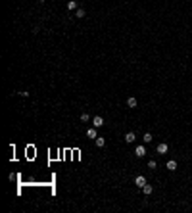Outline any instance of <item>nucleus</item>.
Instances as JSON below:
<instances>
[{
  "instance_id": "1",
  "label": "nucleus",
  "mask_w": 192,
  "mask_h": 213,
  "mask_svg": "<svg viewBox=\"0 0 192 213\" xmlns=\"http://www.w3.org/2000/svg\"><path fill=\"white\" fill-rule=\"evenodd\" d=\"M156 152H158V154H161V155H165L167 152H169V146H167L165 142H161V144H158V146H156Z\"/></svg>"
},
{
  "instance_id": "2",
  "label": "nucleus",
  "mask_w": 192,
  "mask_h": 213,
  "mask_svg": "<svg viewBox=\"0 0 192 213\" xmlns=\"http://www.w3.org/2000/svg\"><path fill=\"white\" fill-rule=\"evenodd\" d=\"M92 125H94L96 129L104 127V117H102V115H96V117H92Z\"/></svg>"
},
{
  "instance_id": "3",
  "label": "nucleus",
  "mask_w": 192,
  "mask_h": 213,
  "mask_svg": "<svg viewBox=\"0 0 192 213\" xmlns=\"http://www.w3.org/2000/svg\"><path fill=\"white\" fill-rule=\"evenodd\" d=\"M134 155H136V157H144V155H146V146H136V148H134Z\"/></svg>"
},
{
  "instance_id": "4",
  "label": "nucleus",
  "mask_w": 192,
  "mask_h": 213,
  "mask_svg": "<svg viewBox=\"0 0 192 213\" xmlns=\"http://www.w3.org/2000/svg\"><path fill=\"white\" fill-rule=\"evenodd\" d=\"M134 184H136L138 188H142L144 184H146V179H144L142 175H138V177H134Z\"/></svg>"
},
{
  "instance_id": "5",
  "label": "nucleus",
  "mask_w": 192,
  "mask_h": 213,
  "mask_svg": "<svg viewBox=\"0 0 192 213\" xmlns=\"http://www.w3.org/2000/svg\"><path fill=\"white\" fill-rule=\"evenodd\" d=\"M87 136H89V138H96V136H98L96 127H89V129H87Z\"/></svg>"
},
{
  "instance_id": "6",
  "label": "nucleus",
  "mask_w": 192,
  "mask_h": 213,
  "mask_svg": "<svg viewBox=\"0 0 192 213\" xmlns=\"http://www.w3.org/2000/svg\"><path fill=\"white\" fill-rule=\"evenodd\" d=\"M134 138H136V136H134V133H133V131H129L127 135H125V142H129V144H133V142H134Z\"/></svg>"
},
{
  "instance_id": "7",
  "label": "nucleus",
  "mask_w": 192,
  "mask_h": 213,
  "mask_svg": "<svg viewBox=\"0 0 192 213\" xmlns=\"http://www.w3.org/2000/svg\"><path fill=\"white\" fill-rule=\"evenodd\" d=\"M85 15H87V12H85L83 8H77V10H75V17H79V19H83Z\"/></svg>"
},
{
  "instance_id": "8",
  "label": "nucleus",
  "mask_w": 192,
  "mask_h": 213,
  "mask_svg": "<svg viewBox=\"0 0 192 213\" xmlns=\"http://www.w3.org/2000/svg\"><path fill=\"white\" fill-rule=\"evenodd\" d=\"M94 142H96V146H98V148H104V144H106L104 136H96V138H94Z\"/></svg>"
},
{
  "instance_id": "9",
  "label": "nucleus",
  "mask_w": 192,
  "mask_h": 213,
  "mask_svg": "<svg viewBox=\"0 0 192 213\" xmlns=\"http://www.w3.org/2000/svg\"><path fill=\"white\" fill-rule=\"evenodd\" d=\"M142 192L146 194V196H150V194L154 192V188H152V186H150V184H148V182H146V184H144V186H142Z\"/></svg>"
},
{
  "instance_id": "10",
  "label": "nucleus",
  "mask_w": 192,
  "mask_h": 213,
  "mask_svg": "<svg viewBox=\"0 0 192 213\" xmlns=\"http://www.w3.org/2000/svg\"><path fill=\"white\" fill-rule=\"evenodd\" d=\"M77 6H79V4H77V0H69V2H67V10H71V12L77 10Z\"/></svg>"
},
{
  "instance_id": "11",
  "label": "nucleus",
  "mask_w": 192,
  "mask_h": 213,
  "mask_svg": "<svg viewBox=\"0 0 192 213\" xmlns=\"http://www.w3.org/2000/svg\"><path fill=\"white\" fill-rule=\"evenodd\" d=\"M165 167L169 169V171H175V169H177V161H175V159H171V161H167Z\"/></svg>"
},
{
  "instance_id": "12",
  "label": "nucleus",
  "mask_w": 192,
  "mask_h": 213,
  "mask_svg": "<svg viewBox=\"0 0 192 213\" xmlns=\"http://www.w3.org/2000/svg\"><path fill=\"white\" fill-rule=\"evenodd\" d=\"M136 104H138V102H136V98H133V96L127 100V106H129V108H136Z\"/></svg>"
},
{
  "instance_id": "13",
  "label": "nucleus",
  "mask_w": 192,
  "mask_h": 213,
  "mask_svg": "<svg viewBox=\"0 0 192 213\" xmlns=\"http://www.w3.org/2000/svg\"><path fill=\"white\" fill-rule=\"evenodd\" d=\"M142 142H144V144H150V142H152V135H150V133H144V136H142Z\"/></svg>"
},
{
  "instance_id": "14",
  "label": "nucleus",
  "mask_w": 192,
  "mask_h": 213,
  "mask_svg": "<svg viewBox=\"0 0 192 213\" xmlns=\"http://www.w3.org/2000/svg\"><path fill=\"white\" fill-rule=\"evenodd\" d=\"M148 167H150V169H156V167H158V163L154 161V159H150V161H148Z\"/></svg>"
},
{
  "instance_id": "15",
  "label": "nucleus",
  "mask_w": 192,
  "mask_h": 213,
  "mask_svg": "<svg viewBox=\"0 0 192 213\" xmlns=\"http://www.w3.org/2000/svg\"><path fill=\"white\" fill-rule=\"evenodd\" d=\"M81 121H89V113H83V115H81Z\"/></svg>"
},
{
  "instance_id": "16",
  "label": "nucleus",
  "mask_w": 192,
  "mask_h": 213,
  "mask_svg": "<svg viewBox=\"0 0 192 213\" xmlns=\"http://www.w3.org/2000/svg\"><path fill=\"white\" fill-rule=\"evenodd\" d=\"M40 2H44V0H40Z\"/></svg>"
}]
</instances>
